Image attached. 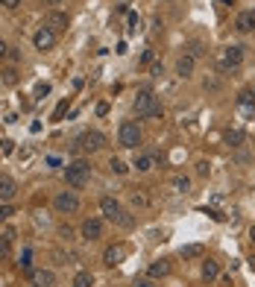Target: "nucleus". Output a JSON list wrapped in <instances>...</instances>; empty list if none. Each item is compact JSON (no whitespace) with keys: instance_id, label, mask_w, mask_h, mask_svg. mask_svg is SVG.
I'll return each mask as SVG.
<instances>
[{"instance_id":"1","label":"nucleus","mask_w":255,"mask_h":287,"mask_svg":"<svg viewBox=\"0 0 255 287\" xmlns=\"http://www.w3.org/2000/svg\"><path fill=\"white\" fill-rule=\"evenodd\" d=\"M132 108H135V114L138 118H147V120H156L164 114L162 103H159V97L152 94L150 88H144V91H138V97H135V103H132Z\"/></svg>"},{"instance_id":"2","label":"nucleus","mask_w":255,"mask_h":287,"mask_svg":"<svg viewBox=\"0 0 255 287\" xmlns=\"http://www.w3.org/2000/svg\"><path fill=\"white\" fill-rule=\"evenodd\" d=\"M65 182H68L70 188L82 191V188L91 182V164H88V161H73V164H68V167H65Z\"/></svg>"},{"instance_id":"3","label":"nucleus","mask_w":255,"mask_h":287,"mask_svg":"<svg viewBox=\"0 0 255 287\" xmlns=\"http://www.w3.org/2000/svg\"><path fill=\"white\" fill-rule=\"evenodd\" d=\"M241 65H244V47H241V44H229V47H223L220 53H217V68H220L223 73L238 71Z\"/></svg>"},{"instance_id":"4","label":"nucleus","mask_w":255,"mask_h":287,"mask_svg":"<svg viewBox=\"0 0 255 287\" xmlns=\"http://www.w3.org/2000/svg\"><path fill=\"white\" fill-rule=\"evenodd\" d=\"M117 144L126 147V150H135L141 144V126L135 120H123V123H120V129H117Z\"/></svg>"},{"instance_id":"5","label":"nucleus","mask_w":255,"mask_h":287,"mask_svg":"<svg viewBox=\"0 0 255 287\" xmlns=\"http://www.w3.org/2000/svg\"><path fill=\"white\" fill-rule=\"evenodd\" d=\"M76 144H80V150H85V153H100L106 147V135L97 132V129H85L80 138H76Z\"/></svg>"},{"instance_id":"6","label":"nucleus","mask_w":255,"mask_h":287,"mask_svg":"<svg viewBox=\"0 0 255 287\" xmlns=\"http://www.w3.org/2000/svg\"><path fill=\"white\" fill-rule=\"evenodd\" d=\"M53 205H56L59 214H76V211H80V196L73 191H62V193H56Z\"/></svg>"},{"instance_id":"7","label":"nucleus","mask_w":255,"mask_h":287,"mask_svg":"<svg viewBox=\"0 0 255 287\" xmlns=\"http://www.w3.org/2000/svg\"><path fill=\"white\" fill-rule=\"evenodd\" d=\"M56 38H59V36L53 33V30H50V26L41 24V30H38V33L33 36V44H35V50L47 53V50H53V47H56Z\"/></svg>"},{"instance_id":"8","label":"nucleus","mask_w":255,"mask_h":287,"mask_svg":"<svg viewBox=\"0 0 255 287\" xmlns=\"http://www.w3.org/2000/svg\"><path fill=\"white\" fill-rule=\"evenodd\" d=\"M68 24H70V18H68V12H59V9H50V12L44 15V26H50L53 33H62V30H68Z\"/></svg>"},{"instance_id":"9","label":"nucleus","mask_w":255,"mask_h":287,"mask_svg":"<svg viewBox=\"0 0 255 287\" xmlns=\"http://www.w3.org/2000/svg\"><path fill=\"white\" fill-rule=\"evenodd\" d=\"M30 284L33 287H56V273L53 270H30Z\"/></svg>"},{"instance_id":"10","label":"nucleus","mask_w":255,"mask_h":287,"mask_svg":"<svg viewBox=\"0 0 255 287\" xmlns=\"http://www.w3.org/2000/svg\"><path fill=\"white\" fill-rule=\"evenodd\" d=\"M82 238L85 240H100L103 238V220H97V217H91V220H85L82 223Z\"/></svg>"},{"instance_id":"11","label":"nucleus","mask_w":255,"mask_h":287,"mask_svg":"<svg viewBox=\"0 0 255 287\" xmlns=\"http://www.w3.org/2000/svg\"><path fill=\"white\" fill-rule=\"evenodd\" d=\"M238 111H241L244 118L255 120V97L249 94V91H241V94H238Z\"/></svg>"},{"instance_id":"12","label":"nucleus","mask_w":255,"mask_h":287,"mask_svg":"<svg viewBox=\"0 0 255 287\" xmlns=\"http://www.w3.org/2000/svg\"><path fill=\"white\" fill-rule=\"evenodd\" d=\"M100 211H103L106 220H112V223H115L117 214H120L123 208H120V203H117L115 196H103V199H100Z\"/></svg>"},{"instance_id":"13","label":"nucleus","mask_w":255,"mask_h":287,"mask_svg":"<svg viewBox=\"0 0 255 287\" xmlns=\"http://www.w3.org/2000/svg\"><path fill=\"white\" fill-rule=\"evenodd\" d=\"M126 258V246L123 243H117V246H109V249L103 252V261L109 264V267H117V264Z\"/></svg>"},{"instance_id":"14","label":"nucleus","mask_w":255,"mask_h":287,"mask_svg":"<svg viewBox=\"0 0 255 287\" xmlns=\"http://www.w3.org/2000/svg\"><path fill=\"white\" fill-rule=\"evenodd\" d=\"M170 270H173V264L167 261V258H159V261L150 264V270H147V273H150V278H167Z\"/></svg>"},{"instance_id":"15","label":"nucleus","mask_w":255,"mask_h":287,"mask_svg":"<svg viewBox=\"0 0 255 287\" xmlns=\"http://www.w3.org/2000/svg\"><path fill=\"white\" fill-rule=\"evenodd\" d=\"M15 193H18V185L12 176H0V203H9L15 199Z\"/></svg>"},{"instance_id":"16","label":"nucleus","mask_w":255,"mask_h":287,"mask_svg":"<svg viewBox=\"0 0 255 287\" xmlns=\"http://www.w3.org/2000/svg\"><path fill=\"white\" fill-rule=\"evenodd\" d=\"M235 30H238V33H252L255 30V9L238 15V18H235Z\"/></svg>"},{"instance_id":"17","label":"nucleus","mask_w":255,"mask_h":287,"mask_svg":"<svg viewBox=\"0 0 255 287\" xmlns=\"http://www.w3.org/2000/svg\"><path fill=\"white\" fill-rule=\"evenodd\" d=\"M194 65H197V59H194V56H182V59L176 62V73H179V76H182V79H188V76H191V73H194Z\"/></svg>"},{"instance_id":"18","label":"nucleus","mask_w":255,"mask_h":287,"mask_svg":"<svg viewBox=\"0 0 255 287\" xmlns=\"http://www.w3.org/2000/svg\"><path fill=\"white\" fill-rule=\"evenodd\" d=\"M179 255H182L185 261H194V258H202V255H206V246H202V243H188V246L179 249Z\"/></svg>"},{"instance_id":"19","label":"nucleus","mask_w":255,"mask_h":287,"mask_svg":"<svg viewBox=\"0 0 255 287\" xmlns=\"http://www.w3.org/2000/svg\"><path fill=\"white\" fill-rule=\"evenodd\" d=\"M217 275H220V264L217 261H202V281H209L211 284Z\"/></svg>"},{"instance_id":"20","label":"nucleus","mask_w":255,"mask_h":287,"mask_svg":"<svg viewBox=\"0 0 255 287\" xmlns=\"http://www.w3.org/2000/svg\"><path fill=\"white\" fill-rule=\"evenodd\" d=\"M129 199H132V205H135V208H147V205H150V196L141 191V188H138V191H132V193H129Z\"/></svg>"},{"instance_id":"21","label":"nucleus","mask_w":255,"mask_h":287,"mask_svg":"<svg viewBox=\"0 0 255 287\" xmlns=\"http://www.w3.org/2000/svg\"><path fill=\"white\" fill-rule=\"evenodd\" d=\"M152 164H156L152 156H138V158H135V170H138V173H150Z\"/></svg>"},{"instance_id":"22","label":"nucleus","mask_w":255,"mask_h":287,"mask_svg":"<svg viewBox=\"0 0 255 287\" xmlns=\"http://www.w3.org/2000/svg\"><path fill=\"white\" fill-rule=\"evenodd\" d=\"M226 144H229V147H241V144H244V132L241 129H229L226 132Z\"/></svg>"},{"instance_id":"23","label":"nucleus","mask_w":255,"mask_h":287,"mask_svg":"<svg viewBox=\"0 0 255 287\" xmlns=\"http://www.w3.org/2000/svg\"><path fill=\"white\" fill-rule=\"evenodd\" d=\"M115 226H120V228H132V226H135V217L129 214V211H120V214H117V220H115Z\"/></svg>"},{"instance_id":"24","label":"nucleus","mask_w":255,"mask_h":287,"mask_svg":"<svg viewBox=\"0 0 255 287\" xmlns=\"http://www.w3.org/2000/svg\"><path fill=\"white\" fill-rule=\"evenodd\" d=\"M73 287H94V275L91 273H80L73 278Z\"/></svg>"},{"instance_id":"25","label":"nucleus","mask_w":255,"mask_h":287,"mask_svg":"<svg viewBox=\"0 0 255 287\" xmlns=\"http://www.w3.org/2000/svg\"><path fill=\"white\" fill-rule=\"evenodd\" d=\"M173 188H176V193H188V191H191V179H185V176H176V179H173Z\"/></svg>"},{"instance_id":"26","label":"nucleus","mask_w":255,"mask_h":287,"mask_svg":"<svg viewBox=\"0 0 255 287\" xmlns=\"http://www.w3.org/2000/svg\"><path fill=\"white\" fill-rule=\"evenodd\" d=\"M9 255H12V243H9V238H0V261H9Z\"/></svg>"},{"instance_id":"27","label":"nucleus","mask_w":255,"mask_h":287,"mask_svg":"<svg viewBox=\"0 0 255 287\" xmlns=\"http://www.w3.org/2000/svg\"><path fill=\"white\" fill-rule=\"evenodd\" d=\"M109 167H112V173H117V176H126V170H129L120 158H112V161H109Z\"/></svg>"},{"instance_id":"28","label":"nucleus","mask_w":255,"mask_h":287,"mask_svg":"<svg viewBox=\"0 0 255 287\" xmlns=\"http://www.w3.org/2000/svg\"><path fill=\"white\" fill-rule=\"evenodd\" d=\"M65 111H68V100H59L56 111H53V120H62V118H65Z\"/></svg>"},{"instance_id":"29","label":"nucleus","mask_w":255,"mask_h":287,"mask_svg":"<svg viewBox=\"0 0 255 287\" xmlns=\"http://www.w3.org/2000/svg\"><path fill=\"white\" fill-rule=\"evenodd\" d=\"M126 24H129V33H135V30L141 26V18H138L135 12H129V15H126Z\"/></svg>"},{"instance_id":"30","label":"nucleus","mask_w":255,"mask_h":287,"mask_svg":"<svg viewBox=\"0 0 255 287\" xmlns=\"http://www.w3.org/2000/svg\"><path fill=\"white\" fill-rule=\"evenodd\" d=\"M12 214H15V211L9 208V203H0V223H3V220H9Z\"/></svg>"},{"instance_id":"31","label":"nucleus","mask_w":255,"mask_h":287,"mask_svg":"<svg viewBox=\"0 0 255 287\" xmlns=\"http://www.w3.org/2000/svg\"><path fill=\"white\" fill-rule=\"evenodd\" d=\"M209 170H211L209 161H199V164H197V176H209Z\"/></svg>"},{"instance_id":"32","label":"nucleus","mask_w":255,"mask_h":287,"mask_svg":"<svg viewBox=\"0 0 255 287\" xmlns=\"http://www.w3.org/2000/svg\"><path fill=\"white\" fill-rule=\"evenodd\" d=\"M9 44H6V41H3V38H0V62H3V59H9Z\"/></svg>"},{"instance_id":"33","label":"nucleus","mask_w":255,"mask_h":287,"mask_svg":"<svg viewBox=\"0 0 255 287\" xmlns=\"http://www.w3.org/2000/svg\"><path fill=\"white\" fill-rule=\"evenodd\" d=\"M44 94H50V85H38V88H35V100H41V97H44Z\"/></svg>"},{"instance_id":"34","label":"nucleus","mask_w":255,"mask_h":287,"mask_svg":"<svg viewBox=\"0 0 255 287\" xmlns=\"http://www.w3.org/2000/svg\"><path fill=\"white\" fill-rule=\"evenodd\" d=\"M150 73H152V76H162V73H164L162 62H152V65H150Z\"/></svg>"},{"instance_id":"35","label":"nucleus","mask_w":255,"mask_h":287,"mask_svg":"<svg viewBox=\"0 0 255 287\" xmlns=\"http://www.w3.org/2000/svg\"><path fill=\"white\" fill-rule=\"evenodd\" d=\"M132 287H152V278H135Z\"/></svg>"},{"instance_id":"36","label":"nucleus","mask_w":255,"mask_h":287,"mask_svg":"<svg viewBox=\"0 0 255 287\" xmlns=\"http://www.w3.org/2000/svg\"><path fill=\"white\" fill-rule=\"evenodd\" d=\"M18 267H21V270H30V252H23V258L18 261Z\"/></svg>"},{"instance_id":"37","label":"nucleus","mask_w":255,"mask_h":287,"mask_svg":"<svg viewBox=\"0 0 255 287\" xmlns=\"http://www.w3.org/2000/svg\"><path fill=\"white\" fill-rule=\"evenodd\" d=\"M59 235H62L65 240H70V238H73V232H70V226H62V228H59Z\"/></svg>"},{"instance_id":"38","label":"nucleus","mask_w":255,"mask_h":287,"mask_svg":"<svg viewBox=\"0 0 255 287\" xmlns=\"http://www.w3.org/2000/svg\"><path fill=\"white\" fill-rule=\"evenodd\" d=\"M97 114H100V118L109 114V103H97Z\"/></svg>"},{"instance_id":"39","label":"nucleus","mask_w":255,"mask_h":287,"mask_svg":"<svg viewBox=\"0 0 255 287\" xmlns=\"http://www.w3.org/2000/svg\"><path fill=\"white\" fill-rule=\"evenodd\" d=\"M0 3H3V6H6V9H15V6H18V3H21V0H0Z\"/></svg>"},{"instance_id":"40","label":"nucleus","mask_w":255,"mask_h":287,"mask_svg":"<svg viewBox=\"0 0 255 287\" xmlns=\"http://www.w3.org/2000/svg\"><path fill=\"white\" fill-rule=\"evenodd\" d=\"M9 59H12V62H18V59H21V50L12 47V50H9Z\"/></svg>"},{"instance_id":"41","label":"nucleus","mask_w":255,"mask_h":287,"mask_svg":"<svg viewBox=\"0 0 255 287\" xmlns=\"http://www.w3.org/2000/svg\"><path fill=\"white\" fill-rule=\"evenodd\" d=\"M44 3H50V6H56V3H62V0H44Z\"/></svg>"},{"instance_id":"42","label":"nucleus","mask_w":255,"mask_h":287,"mask_svg":"<svg viewBox=\"0 0 255 287\" xmlns=\"http://www.w3.org/2000/svg\"><path fill=\"white\" fill-rule=\"evenodd\" d=\"M220 3H226V6H232V0H220Z\"/></svg>"},{"instance_id":"43","label":"nucleus","mask_w":255,"mask_h":287,"mask_svg":"<svg viewBox=\"0 0 255 287\" xmlns=\"http://www.w3.org/2000/svg\"><path fill=\"white\" fill-rule=\"evenodd\" d=\"M249 264H252V267H255V255H252V258H249Z\"/></svg>"},{"instance_id":"44","label":"nucleus","mask_w":255,"mask_h":287,"mask_svg":"<svg viewBox=\"0 0 255 287\" xmlns=\"http://www.w3.org/2000/svg\"><path fill=\"white\" fill-rule=\"evenodd\" d=\"M252 240H255V228H252Z\"/></svg>"},{"instance_id":"45","label":"nucleus","mask_w":255,"mask_h":287,"mask_svg":"<svg viewBox=\"0 0 255 287\" xmlns=\"http://www.w3.org/2000/svg\"><path fill=\"white\" fill-rule=\"evenodd\" d=\"M0 144H3V141H0Z\"/></svg>"}]
</instances>
